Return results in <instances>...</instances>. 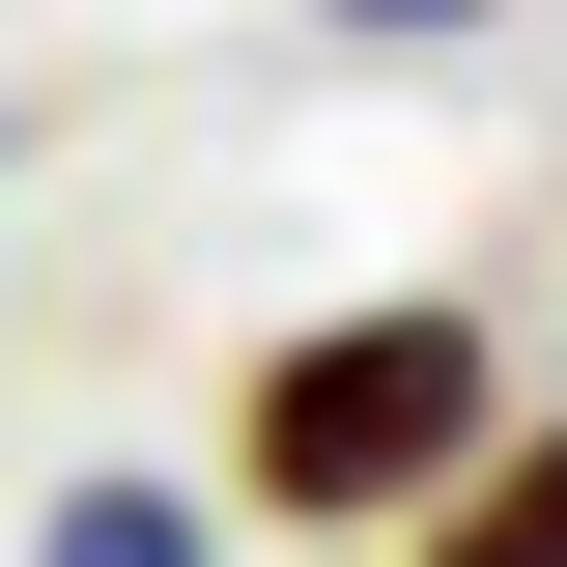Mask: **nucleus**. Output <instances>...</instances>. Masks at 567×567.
<instances>
[{"label": "nucleus", "mask_w": 567, "mask_h": 567, "mask_svg": "<svg viewBox=\"0 0 567 567\" xmlns=\"http://www.w3.org/2000/svg\"><path fill=\"white\" fill-rule=\"evenodd\" d=\"M511 425V341L483 284H369V312H284L256 369H227V539H398V511H454V454Z\"/></svg>", "instance_id": "f257e3e1"}, {"label": "nucleus", "mask_w": 567, "mask_h": 567, "mask_svg": "<svg viewBox=\"0 0 567 567\" xmlns=\"http://www.w3.org/2000/svg\"><path fill=\"white\" fill-rule=\"evenodd\" d=\"M0 567H227V483H142V454H85V483L29 511Z\"/></svg>", "instance_id": "7ed1b4c3"}, {"label": "nucleus", "mask_w": 567, "mask_h": 567, "mask_svg": "<svg viewBox=\"0 0 567 567\" xmlns=\"http://www.w3.org/2000/svg\"><path fill=\"white\" fill-rule=\"evenodd\" d=\"M341 58H454V29H511V0H312Z\"/></svg>", "instance_id": "20e7f679"}, {"label": "nucleus", "mask_w": 567, "mask_h": 567, "mask_svg": "<svg viewBox=\"0 0 567 567\" xmlns=\"http://www.w3.org/2000/svg\"><path fill=\"white\" fill-rule=\"evenodd\" d=\"M0 199H29V114H0Z\"/></svg>", "instance_id": "39448f33"}, {"label": "nucleus", "mask_w": 567, "mask_h": 567, "mask_svg": "<svg viewBox=\"0 0 567 567\" xmlns=\"http://www.w3.org/2000/svg\"><path fill=\"white\" fill-rule=\"evenodd\" d=\"M369 567H567V398H511L483 454H454V511H398Z\"/></svg>", "instance_id": "f03ea898"}]
</instances>
